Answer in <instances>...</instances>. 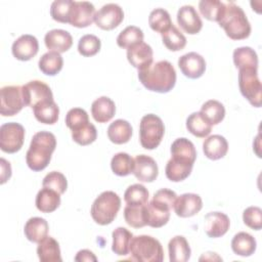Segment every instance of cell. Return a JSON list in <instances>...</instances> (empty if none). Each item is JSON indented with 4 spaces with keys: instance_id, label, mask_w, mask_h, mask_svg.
Here are the masks:
<instances>
[{
    "instance_id": "obj_1",
    "label": "cell",
    "mask_w": 262,
    "mask_h": 262,
    "mask_svg": "<svg viewBox=\"0 0 262 262\" xmlns=\"http://www.w3.org/2000/svg\"><path fill=\"white\" fill-rule=\"evenodd\" d=\"M138 79L147 90L167 93L175 86L176 71L170 61L160 60L138 71Z\"/></svg>"
},
{
    "instance_id": "obj_2",
    "label": "cell",
    "mask_w": 262,
    "mask_h": 262,
    "mask_svg": "<svg viewBox=\"0 0 262 262\" xmlns=\"http://www.w3.org/2000/svg\"><path fill=\"white\" fill-rule=\"evenodd\" d=\"M56 147V138L53 133L40 131L33 135L30 147L26 154L28 167L33 171H42L50 163L52 152Z\"/></svg>"
},
{
    "instance_id": "obj_3",
    "label": "cell",
    "mask_w": 262,
    "mask_h": 262,
    "mask_svg": "<svg viewBox=\"0 0 262 262\" xmlns=\"http://www.w3.org/2000/svg\"><path fill=\"white\" fill-rule=\"evenodd\" d=\"M225 10L218 21L219 26L223 28L227 37L232 40H243L250 36L251 25L243 8L232 1L224 2Z\"/></svg>"
},
{
    "instance_id": "obj_4",
    "label": "cell",
    "mask_w": 262,
    "mask_h": 262,
    "mask_svg": "<svg viewBox=\"0 0 262 262\" xmlns=\"http://www.w3.org/2000/svg\"><path fill=\"white\" fill-rule=\"evenodd\" d=\"M121 208L120 196L112 191L106 190L101 192L91 206V217L99 225L111 224Z\"/></svg>"
},
{
    "instance_id": "obj_5",
    "label": "cell",
    "mask_w": 262,
    "mask_h": 262,
    "mask_svg": "<svg viewBox=\"0 0 262 262\" xmlns=\"http://www.w3.org/2000/svg\"><path fill=\"white\" fill-rule=\"evenodd\" d=\"M131 259L140 262H162L164 251L161 243L150 235L133 236L130 245Z\"/></svg>"
},
{
    "instance_id": "obj_6",
    "label": "cell",
    "mask_w": 262,
    "mask_h": 262,
    "mask_svg": "<svg viewBox=\"0 0 262 262\" xmlns=\"http://www.w3.org/2000/svg\"><path fill=\"white\" fill-rule=\"evenodd\" d=\"M165 133L162 119L154 114L143 116L139 124V140L145 149H155L161 143Z\"/></svg>"
},
{
    "instance_id": "obj_7",
    "label": "cell",
    "mask_w": 262,
    "mask_h": 262,
    "mask_svg": "<svg viewBox=\"0 0 262 262\" xmlns=\"http://www.w3.org/2000/svg\"><path fill=\"white\" fill-rule=\"evenodd\" d=\"M238 87L242 95L253 106H261L262 84L258 78V69L238 70Z\"/></svg>"
},
{
    "instance_id": "obj_8",
    "label": "cell",
    "mask_w": 262,
    "mask_h": 262,
    "mask_svg": "<svg viewBox=\"0 0 262 262\" xmlns=\"http://www.w3.org/2000/svg\"><path fill=\"white\" fill-rule=\"evenodd\" d=\"M25 140V128L23 125L9 122L0 127V148L7 154L18 151Z\"/></svg>"
},
{
    "instance_id": "obj_9",
    "label": "cell",
    "mask_w": 262,
    "mask_h": 262,
    "mask_svg": "<svg viewBox=\"0 0 262 262\" xmlns=\"http://www.w3.org/2000/svg\"><path fill=\"white\" fill-rule=\"evenodd\" d=\"M25 105L21 86L7 85L0 90V114L11 117L19 113Z\"/></svg>"
},
{
    "instance_id": "obj_10",
    "label": "cell",
    "mask_w": 262,
    "mask_h": 262,
    "mask_svg": "<svg viewBox=\"0 0 262 262\" xmlns=\"http://www.w3.org/2000/svg\"><path fill=\"white\" fill-rule=\"evenodd\" d=\"M23 96L26 106L35 107L37 104L53 100V94L50 87L40 80H33L21 86Z\"/></svg>"
},
{
    "instance_id": "obj_11",
    "label": "cell",
    "mask_w": 262,
    "mask_h": 262,
    "mask_svg": "<svg viewBox=\"0 0 262 262\" xmlns=\"http://www.w3.org/2000/svg\"><path fill=\"white\" fill-rule=\"evenodd\" d=\"M124 19V11L116 3L104 4L94 15L95 25L101 30L110 31L117 28Z\"/></svg>"
},
{
    "instance_id": "obj_12",
    "label": "cell",
    "mask_w": 262,
    "mask_h": 262,
    "mask_svg": "<svg viewBox=\"0 0 262 262\" xmlns=\"http://www.w3.org/2000/svg\"><path fill=\"white\" fill-rule=\"evenodd\" d=\"M95 7L88 1H73L69 24L76 28H86L94 21Z\"/></svg>"
},
{
    "instance_id": "obj_13",
    "label": "cell",
    "mask_w": 262,
    "mask_h": 262,
    "mask_svg": "<svg viewBox=\"0 0 262 262\" xmlns=\"http://www.w3.org/2000/svg\"><path fill=\"white\" fill-rule=\"evenodd\" d=\"M178 67L185 77L198 79L202 77L206 71V61L201 54L188 52L179 57Z\"/></svg>"
},
{
    "instance_id": "obj_14",
    "label": "cell",
    "mask_w": 262,
    "mask_h": 262,
    "mask_svg": "<svg viewBox=\"0 0 262 262\" xmlns=\"http://www.w3.org/2000/svg\"><path fill=\"white\" fill-rule=\"evenodd\" d=\"M203 208V201L196 193H183L176 198L173 209L177 216L187 218L198 214Z\"/></svg>"
},
{
    "instance_id": "obj_15",
    "label": "cell",
    "mask_w": 262,
    "mask_h": 262,
    "mask_svg": "<svg viewBox=\"0 0 262 262\" xmlns=\"http://www.w3.org/2000/svg\"><path fill=\"white\" fill-rule=\"evenodd\" d=\"M39 50V42L37 38L30 34L19 36L12 44L11 51L13 56L18 60H30Z\"/></svg>"
},
{
    "instance_id": "obj_16",
    "label": "cell",
    "mask_w": 262,
    "mask_h": 262,
    "mask_svg": "<svg viewBox=\"0 0 262 262\" xmlns=\"http://www.w3.org/2000/svg\"><path fill=\"white\" fill-rule=\"evenodd\" d=\"M127 59L138 71L147 69L152 63L154 51L150 45L140 42L127 49Z\"/></svg>"
},
{
    "instance_id": "obj_17",
    "label": "cell",
    "mask_w": 262,
    "mask_h": 262,
    "mask_svg": "<svg viewBox=\"0 0 262 262\" xmlns=\"http://www.w3.org/2000/svg\"><path fill=\"white\" fill-rule=\"evenodd\" d=\"M133 174L141 182H152L158 177L159 168L151 157L138 155L134 158Z\"/></svg>"
},
{
    "instance_id": "obj_18",
    "label": "cell",
    "mask_w": 262,
    "mask_h": 262,
    "mask_svg": "<svg viewBox=\"0 0 262 262\" xmlns=\"http://www.w3.org/2000/svg\"><path fill=\"white\" fill-rule=\"evenodd\" d=\"M177 23L181 29L189 35L198 34L203 27V21L198 11L191 5H183L179 8L177 12Z\"/></svg>"
},
{
    "instance_id": "obj_19",
    "label": "cell",
    "mask_w": 262,
    "mask_h": 262,
    "mask_svg": "<svg viewBox=\"0 0 262 262\" xmlns=\"http://www.w3.org/2000/svg\"><path fill=\"white\" fill-rule=\"evenodd\" d=\"M229 226L230 220L222 212H210L205 216V232L209 237H221L228 231Z\"/></svg>"
},
{
    "instance_id": "obj_20",
    "label": "cell",
    "mask_w": 262,
    "mask_h": 262,
    "mask_svg": "<svg viewBox=\"0 0 262 262\" xmlns=\"http://www.w3.org/2000/svg\"><path fill=\"white\" fill-rule=\"evenodd\" d=\"M44 43L50 51L62 53L72 47L73 38L68 31L54 29L46 33L44 37Z\"/></svg>"
},
{
    "instance_id": "obj_21",
    "label": "cell",
    "mask_w": 262,
    "mask_h": 262,
    "mask_svg": "<svg viewBox=\"0 0 262 262\" xmlns=\"http://www.w3.org/2000/svg\"><path fill=\"white\" fill-rule=\"evenodd\" d=\"M171 159L175 161L193 165L196 159V150L189 139L180 137L173 141L171 145Z\"/></svg>"
},
{
    "instance_id": "obj_22",
    "label": "cell",
    "mask_w": 262,
    "mask_h": 262,
    "mask_svg": "<svg viewBox=\"0 0 262 262\" xmlns=\"http://www.w3.org/2000/svg\"><path fill=\"white\" fill-rule=\"evenodd\" d=\"M170 211L171 209L168 207L151 200L145 205L146 225L154 228H160L166 225L170 219Z\"/></svg>"
},
{
    "instance_id": "obj_23",
    "label": "cell",
    "mask_w": 262,
    "mask_h": 262,
    "mask_svg": "<svg viewBox=\"0 0 262 262\" xmlns=\"http://www.w3.org/2000/svg\"><path fill=\"white\" fill-rule=\"evenodd\" d=\"M227 140L219 134L208 136L203 142V151L205 156L210 160L216 161L222 159L227 154Z\"/></svg>"
},
{
    "instance_id": "obj_24",
    "label": "cell",
    "mask_w": 262,
    "mask_h": 262,
    "mask_svg": "<svg viewBox=\"0 0 262 262\" xmlns=\"http://www.w3.org/2000/svg\"><path fill=\"white\" fill-rule=\"evenodd\" d=\"M116 114V104L107 96H100L91 104V115L98 123H106Z\"/></svg>"
},
{
    "instance_id": "obj_25",
    "label": "cell",
    "mask_w": 262,
    "mask_h": 262,
    "mask_svg": "<svg viewBox=\"0 0 262 262\" xmlns=\"http://www.w3.org/2000/svg\"><path fill=\"white\" fill-rule=\"evenodd\" d=\"M131 124L123 119H118L110 124L107 128V137L115 144L127 143L132 136Z\"/></svg>"
},
{
    "instance_id": "obj_26",
    "label": "cell",
    "mask_w": 262,
    "mask_h": 262,
    "mask_svg": "<svg viewBox=\"0 0 262 262\" xmlns=\"http://www.w3.org/2000/svg\"><path fill=\"white\" fill-rule=\"evenodd\" d=\"M37 255L42 262H61L59 244L52 236H46L38 243Z\"/></svg>"
},
{
    "instance_id": "obj_27",
    "label": "cell",
    "mask_w": 262,
    "mask_h": 262,
    "mask_svg": "<svg viewBox=\"0 0 262 262\" xmlns=\"http://www.w3.org/2000/svg\"><path fill=\"white\" fill-rule=\"evenodd\" d=\"M35 204L40 212L51 213L59 207L60 194L53 189L43 187L38 191Z\"/></svg>"
},
{
    "instance_id": "obj_28",
    "label": "cell",
    "mask_w": 262,
    "mask_h": 262,
    "mask_svg": "<svg viewBox=\"0 0 262 262\" xmlns=\"http://www.w3.org/2000/svg\"><path fill=\"white\" fill-rule=\"evenodd\" d=\"M168 251L171 262H186L191 254L189 244L182 235H176L170 239Z\"/></svg>"
},
{
    "instance_id": "obj_29",
    "label": "cell",
    "mask_w": 262,
    "mask_h": 262,
    "mask_svg": "<svg viewBox=\"0 0 262 262\" xmlns=\"http://www.w3.org/2000/svg\"><path fill=\"white\" fill-rule=\"evenodd\" d=\"M49 226L48 222L41 217H32L30 218L24 228L26 237L32 243H39L45 238L48 234Z\"/></svg>"
},
{
    "instance_id": "obj_30",
    "label": "cell",
    "mask_w": 262,
    "mask_h": 262,
    "mask_svg": "<svg viewBox=\"0 0 262 262\" xmlns=\"http://www.w3.org/2000/svg\"><path fill=\"white\" fill-rule=\"evenodd\" d=\"M257 243L253 235L248 232H237L231 241V249L234 254L242 257H249L256 251Z\"/></svg>"
},
{
    "instance_id": "obj_31",
    "label": "cell",
    "mask_w": 262,
    "mask_h": 262,
    "mask_svg": "<svg viewBox=\"0 0 262 262\" xmlns=\"http://www.w3.org/2000/svg\"><path fill=\"white\" fill-rule=\"evenodd\" d=\"M33 112L36 120L43 124L53 125L58 120L59 108L54 100H48L37 104L33 107Z\"/></svg>"
},
{
    "instance_id": "obj_32",
    "label": "cell",
    "mask_w": 262,
    "mask_h": 262,
    "mask_svg": "<svg viewBox=\"0 0 262 262\" xmlns=\"http://www.w3.org/2000/svg\"><path fill=\"white\" fill-rule=\"evenodd\" d=\"M112 251L119 256H126L130 253V245L133 234L125 227H117L113 233Z\"/></svg>"
},
{
    "instance_id": "obj_33",
    "label": "cell",
    "mask_w": 262,
    "mask_h": 262,
    "mask_svg": "<svg viewBox=\"0 0 262 262\" xmlns=\"http://www.w3.org/2000/svg\"><path fill=\"white\" fill-rule=\"evenodd\" d=\"M233 62L236 69H258V55L256 51L249 47H238L234 49L232 54Z\"/></svg>"
},
{
    "instance_id": "obj_34",
    "label": "cell",
    "mask_w": 262,
    "mask_h": 262,
    "mask_svg": "<svg viewBox=\"0 0 262 262\" xmlns=\"http://www.w3.org/2000/svg\"><path fill=\"white\" fill-rule=\"evenodd\" d=\"M38 66L43 74L47 76H55L61 71L63 59L60 53L55 51H48L40 57Z\"/></svg>"
},
{
    "instance_id": "obj_35",
    "label": "cell",
    "mask_w": 262,
    "mask_h": 262,
    "mask_svg": "<svg viewBox=\"0 0 262 262\" xmlns=\"http://www.w3.org/2000/svg\"><path fill=\"white\" fill-rule=\"evenodd\" d=\"M212 126L200 112L190 114L186 119V128L194 136L203 138L208 136L212 131Z\"/></svg>"
},
{
    "instance_id": "obj_36",
    "label": "cell",
    "mask_w": 262,
    "mask_h": 262,
    "mask_svg": "<svg viewBox=\"0 0 262 262\" xmlns=\"http://www.w3.org/2000/svg\"><path fill=\"white\" fill-rule=\"evenodd\" d=\"M192 167H193V165L181 163V162L175 161L173 159H170L167 162V165L165 168L166 177L170 181H173V182L182 181L190 175Z\"/></svg>"
},
{
    "instance_id": "obj_37",
    "label": "cell",
    "mask_w": 262,
    "mask_h": 262,
    "mask_svg": "<svg viewBox=\"0 0 262 262\" xmlns=\"http://www.w3.org/2000/svg\"><path fill=\"white\" fill-rule=\"evenodd\" d=\"M200 113L211 125H217L225 117V107L220 101L210 99L202 105Z\"/></svg>"
},
{
    "instance_id": "obj_38",
    "label": "cell",
    "mask_w": 262,
    "mask_h": 262,
    "mask_svg": "<svg viewBox=\"0 0 262 262\" xmlns=\"http://www.w3.org/2000/svg\"><path fill=\"white\" fill-rule=\"evenodd\" d=\"M201 14L212 21H219L225 10V3L219 0H202L199 2Z\"/></svg>"
},
{
    "instance_id": "obj_39",
    "label": "cell",
    "mask_w": 262,
    "mask_h": 262,
    "mask_svg": "<svg viewBox=\"0 0 262 262\" xmlns=\"http://www.w3.org/2000/svg\"><path fill=\"white\" fill-rule=\"evenodd\" d=\"M143 32L136 26H128L117 37V44L119 47L128 49L143 41Z\"/></svg>"
},
{
    "instance_id": "obj_40",
    "label": "cell",
    "mask_w": 262,
    "mask_h": 262,
    "mask_svg": "<svg viewBox=\"0 0 262 262\" xmlns=\"http://www.w3.org/2000/svg\"><path fill=\"white\" fill-rule=\"evenodd\" d=\"M161 35L163 44L167 47V49L171 51L182 50L186 45L185 36L174 25H172L166 32Z\"/></svg>"
},
{
    "instance_id": "obj_41",
    "label": "cell",
    "mask_w": 262,
    "mask_h": 262,
    "mask_svg": "<svg viewBox=\"0 0 262 262\" xmlns=\"http://www.w3.org/2000/svg\"><path fill=\"white\" fill-rule=\"evenodd\" d=\"M148 196L149 193L147 188L140 183H135L128 186L124 193L126 204L131 206H143L147 204Z\"/></svg>"
},
{
    "instance_id": "obj_42",
    "label": "cell",
    "mask_w": 262,
    "mask_h": 262,
    "mask_svg": "<svg viewBox=\"0 0 262 262\" xmlns=\"http://www.w3.org/2000/svg\"><path fill=\"white\" fill-rule=\"evenodd\" d=\"M148 25L152 31L163 34L173 25V23L169 12L166 9L156 8L149 13Z\"/></svg>"
},
{
    "instance_id": "obj_43",
    "label": "cell",
    "mask_w": 262,
    "mask_h": 262,
    "mask_svg": "<svg viewBox=\"0 0 262 262\" xmlns=\"http://www.w3.org/2000/svg\"><path fill=\"white\" fill-rule=\"evenodd\" d=\"M111 168L116 175L127 176L133 173L134 159L127 152H118L112 158Z\"/></svg>"
},
{
    "instance_id": "obj_44",
    "label": "cell",
    "mask_w": 262,
    "mask_h": 262,
    "mask_svg": "<svg viewBox=\"0 0 262 262\" xmlns=\"http://www.w3.org/2000/svg\"><path fill=\"white\" fill-rule=\"evenodd\" d=\"M145 205H143V206L127 205L125 207L124 218L128 225H130L131 227H134V228H141L146 225Z\"/></svg>"
},
{
    "instance_id": "obj_45",
    "label": "cell",
    "mask_w": 262,
    "mask_h": 262,
    "mask_svg": "<svg viewBox=\"0 0 262 262\" xmlns=\"http://www.w3.org/2000/svg\"><path fill=\"white\" fill-rule=\"evenodd\" d=\"M73 140L80 145H88L97 138V130L92 123H87L82 127L72 131Z\"/></svg>"
},
{
    "instance_id": "obj_46",
    "label": "cell",
    "mask_w": 262,
    "mask_h": 262,
    "mask_svg": "<svg viewBox=\"0 0 262 262\" xmlns=\"http://www.w3.org/2000/svg\"><path fill=\"white\" fill-rule=\"evenodd\" d=\"M101 47V42L98 37L92 34L84 35L78 42V51L83 56L95 55Z\"/></svg>"
},
{
    "instance_id": "obj_47",
    "label": "cell",
    "mask_w": 262,
    "mask_h": 262,
    "mask_svg": "<svg viewBox=\"0 0 262 262\" xmlns=\"http://www.w3.org/2000/svg\"><path fill=\"white\" fill-rule=\"evenodd\" d=\"M72 0H55L50 6L51 17L59 23L69 24L70 12L72 9Z\"/></svg>"
},
{
    "instance_id": "obj_48",
    "label": "cell",
    "mask_w": 262,
    "mask_h": 262,
    "mask_svg": "<svg viewBox=\"0 0 262 262\" xmlns=\"http://www.w3.org/2000/svg\"><path fill=\"white\" fill-rule=\"evenodd\" d=\"M42 185L43 187L53 189L57 191L59 194H62L66 192L68 188V180L62 173L58 171H52V172H49L43 178Z\"/></svg>"
},
{
    "instance_id": "obj_49",
    "label": "cell",
    "mask_w": 262,
    "mask_h": 262,
    "mask_svg": "<svg viewBox=\"0 0 262 262\" xmlns=\"http://www.w3.org/2000/svg\"><path fill=\"white\" fill-rule=\"evenodd\" d=\"M89 123V117L85 110L81 107L71 108L66 115V125L72 131Z\"/></svg>"
},
{
    "instance_id": "obj_50",
    "label": "cell",
    "mask_w": 262,
    "mask_h": 262,
    "mask_svg": "<svg viewBox=\"0 0 262 262\" xmlns=\"http://www.w3.org/2000/svg\"><path fill=\"white\" fill-rule=\"evenodd\" d=\"M243 220L248 227L260 230L262 227V210L256 206L248 207L243 213Z\"/></svg>"
},
{
    "instance_id": "obj_51",
    "label": "cell",
    "mask_w": 262,
    "mask_h": 262,
    "mask_svg": "<svg viewBox=\"0 0 262 262\" xmlns=\"http://www.w3.org/2000/svg\"><path fill=\"white\" fill-rule=\"evenodd\" d=\"M176 198H177V195H176L175 191H173L169 188H161L155 192L152 200L155 202H158V203L172 209Z\"/></svg>"
},
{
    "instance_id": "obj_52",
    "label": "cell",
    "mask_w": 262,
    "mask_h": 262,
    "mask_svg": "<svg viewBox=\"0 0 262 262\" xmlns=\"http://www.w3.org/2000/svg\"><path fill=\"white\" fill-rule=\"evenodd\" d=\"M0 165H1V184H4L11 176V167H10V163L3 158L0 159Z\"/></svg>"
},
{
    "instance_id": "obj_53",
    "label": "cell",
    "mask_w": 262,
    "mask_h": 262,
    "mask_svg": "<svg viewBox=\"0 0 262 262\" xmlns=\"http://www.w3.org/2000/svg\"><path fill=\"white\" fill-rule=\"evenodd\" d=\"M75 261H79V262H83V261H97V258L95 257V255L89 251V250H81L77 253L76 257H75Z\"/></svg>"
}]
</instances>
